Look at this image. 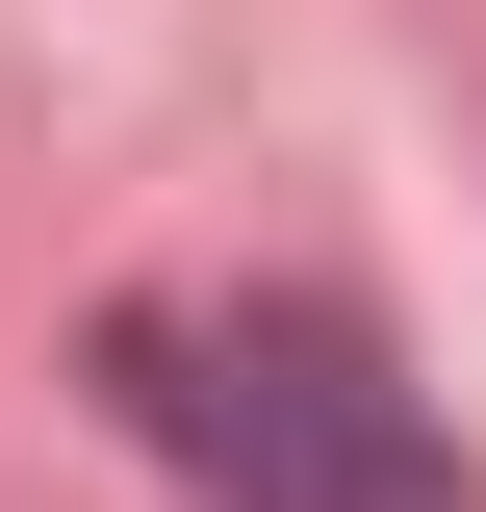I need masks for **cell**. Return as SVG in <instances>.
I'll use <instances>...</instances> for the list:
<instances>
[{
  "instance_id": "cell-1",
  "label": "cell",
  "mask_w": 486,
  "mask_h": 512,
  "mask_svg": "<svg viewBox=\"0 0 486 512\" xmlns=\"http://www.w3.org/2000/svg\"><path fill=\"white\" fill-rule=\"evenodd\" d=\"M128 436L180 461L205 512H461V436L410 410L359 308H307V282H231V308H128L103 333Z\"/></svg>"
}]
</instances>
